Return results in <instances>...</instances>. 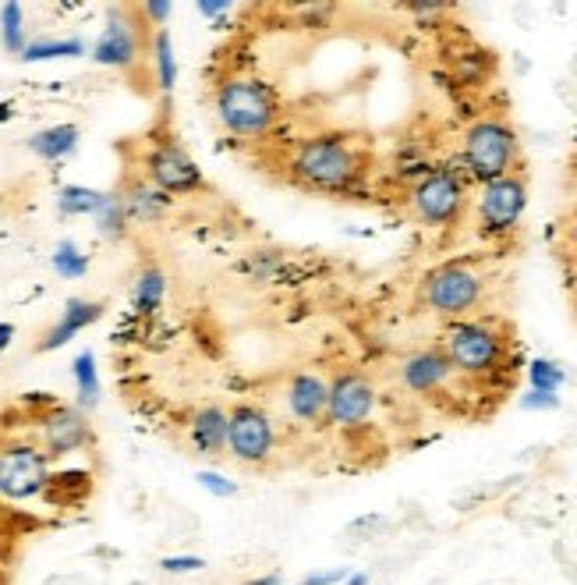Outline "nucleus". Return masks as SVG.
<instances>
[{
    "instance_id": "obj_12",
    "label": "nucleus",
    "mask_w": 577,
    "mask_h": 585,
    "mask_svg": "<svg viewBox=\"0 0 577 585\" xmlns=\"http://www.w3.org/2000/svg\"><path fill=\"white\" fill-rule=\"evenodd\" d=\"M36 444L43 455L54 458H72L78 450L93 447V423L89 415L75 405H54L36 419Z\"/></svg>"
},
{
    "instance_id": "obj_25",
    "label": "nucleus",
    "mask_w": 577,
    "mask_h": 585,
    "mask_svg": "<svg viewBox=\"0 0 577 585\" xmlns=\"http://www.w3.org/2000/svg\"><path fill=\"white\" fill-rule=\"evenodd\" d=\"M0 43H4L8 54L22 57L25 46H29V36H25V8L22 4H4L0 8Z\"/></svg>"
},
{
    "instance_id": "obj_34",
    "label": "nucleus",
    "mask_w": 577,
    "mask_h": 585,
    "mask_svg": "<svg viewBox=\"0 0 577 585\" xmlns=\"http://www.w3.org/2000/svg\"><path fill=\"white\" fill-rule=\"evenodd\" d=\"M333 11L336 8H330V4H309V8H301V19L309 22V29H322V25H330Z\"/></svg>"
},
{
    "instance_id": "obj_38",
    "label": "nucleus",
    "mask_w": 577,
    "mask_h": 585,
    "mask_svg": "<svg viewBox=\"0 0 577 585\" xmlns=\"http://www.w3.org/2000/svg\"><path fill=\"white\" fill-rule=\"evenodd\" d=\"M245 585H284V578L280 575H259V578H252Z\"/></svg>"
},
{
    "instance_id": "obj_16",
    "label": "nucleus",
    "mask_w": 577,
    "mask_h": 585,
    "mask_svg": "<svg viewBox=\"0 0 577 585\" xmlns=\"http://www.w3.org/2000/svg\"><path fill=\"white\" fill-rule=\"evenodd\" d=\"M99 316H104V306L93 302V298H67L61 320L50 327L46 338L40 341V351H61L64 344H72L82 330L93 327Z\"/></svg>"
},
{
    "instance_id": "obj_18",
    "label": "nucleus",
    "mask_w": 577,
    "mask_h": 585,
    "mask_svg": "<svg viewBox=\"0 0 577 585\" xmlns=\"http://www.w3.org/2000/svg\"><path fill=\"white\" fill-rule=\"evenodd\" d=\"M121 195V203H125V213H128V221L131 224H160L167 213H171L174 206V199L160 192L157 185H149L146 178H135L128 181V185L117 192Z\"/></svg>"
},
{
    "instance_id": "obj_14",
    "label": "nucleus",
    "mask_w": 577,
    "mask_h": 585,
    "mask_svg": "<svg viewBox=\"0 0 577 585\" xmlns=\"http://www.w3.org/2000/svg\"><path fill=\"white\" fill-rule=\"evenodd\" d=\"M397 376H400V387L415 397H436L450 391L453 376V365L447 362L444 348H415L407 351V355L397 362Z\"/></svg>"
},
{
    "instance_id": "obj_10",
    "label": "nucleus",
    "mask_w": 577,
    "mask_h": 585,
    "mask_svg": "<svg viewBox=\"0 0 577 585\" xmlns=\"http://www.w3.org/2000/svg\"><path fill=\"white\" fill-rule=\"evenodd\" d=\"M142 178L149 185H157L167 195H195L206 189L202 167L189 157V149L174 139H160L149 146V153L142 160Z\"/></svg>"
},
{
    "instance_id": "obj_1",
    "label": "nucleus",
    "mask_w": 577,
    "mask_h": 585,
    "mask_svg": "<svg viewBox=\"0 0 577 585\" xmlns=\"http://www.w3.org/2000/svg\"><path fill=\"white\" fill-rule=\"evenodd\" d=\"M287 178L319 195H354L368 178V153L351 136L319 131L291 149Z\"/></svg>"
},
{
    "instance_id": "obj_7",
    "label": "nucleus",
    "mask_w": 577,
    "mask_h": 585,
    "mask_svg": "<svg viewBox=\"0 0 577 585\" xmlns=\"http://www.w3.org/2000/svg\"><path fill=\"white\" fill-rule=\"evenodd\" d=\"M524 210H528V185H524L521 174L485 181L474 195V227H479L482 238L503 242L521 227Z\"/></svg>"
},
{
    "instance_id": "obj_2",
    "label": "nucleus",
    "mask_w": 577,
    "mask_h": 585,
    "mask_svg": "<svg viewBox=\"0 0 577 585\" xmlns=\"http://www.w3.org/2000/svg\"><path fill=\"white\" fill-rule=\"evenodd\" d=\"M213 114L227 136L259 142L277 128L284 104L269 82L237 72L220 78V86L213 93Z\"/></svg>"
},
{
    "instance_id": "obj_30",
    "label": "nucleus",
    "mask_w": 577,
    "mask_h": 585,
    "mask_svg": "<svg viewBox=\"0 0 577 585\" xmlns=\"http://www.w3.org/2000/svg\"><path fill=\"white\" fill-rule=\"evenodd\" d=\"M160 572H163V575H195V572H206V557H199V554H171V557H160Z\"/></svg>"
},
{
    "instance_id": "obj_39",
    "label": "nucleus",
    "mask_w": 577,
    "mask_h": 585,
    "mask_svg": "<svg viewBox=\"0 0 577 585\" xmlns=\"http://www.w3.org/2000/svg\"><path fill=\"white\" fill-rule=\"evenodd\" d=\"M574 139H577V131H574Z\"/></svg>"
},
{
    "instance_id": "obj_36",
    "label": "nucleus",
    "mask_w": 577,
    "mask_h": 585,
    "mask_svg": "<svg viewBox=\"0 0 577 585\" xmlns=\"http://www.w3.org/2000/svg\"><path fill=\"white\" fill-rule=\"evenodd\" d=\"M11 341H14V327L11 323H0V355L11 348Z\"/></svg>"
},
{
    "instance_id": "obj_11",
    "label": "nucleus",
    "mask_w": 577,
    "mask_h": 585,
    "mask_svg": "<svg viewBox=\"0 0 577 585\" xmlns=\"http://www.w3.org/2000/svg\"><path fill=\"white\" fill-rule=\"evenodd\" d=\"M380 408V387L359 370H344L330 380L327 423L336 429H362Z\"/></svg>"
},
{
    "instance_id": "obj_35",
    "label": "nucleus",
    "mask_w": 577,
    "mask_h": 585,
    "mask_svg": "<svg viewBox=\"0 0 577 585\" xmlns=\"http://www.w3.org/2000/svg\"><path fill=\"white\" fill-rule=\"evenodd\" d=\"M195 11H199L206 22H220V19H224V14L231 11V0H199Z\"/></svg>"
},
{
    "instance_id": "obj_24",
    "label": "nucleus",
    "mask_w": 577,
    "mask_h": 585,
    "mask_svg": "<svg viewBox=\"0 0 577 585\" xmlns=\"http://www.w3.org/2000/svg\"><path fill=\"white\" fill-rule=\"evenodd\" d=\"M107 192L89 189V185H61L57 189V210L64 216H96L104 206Z\"/></svg>"
},
{
    "instance_id": "obj_8",
    "label": "nucleus",
    "mask_w": 577,
    "mask_h": 585,
    "mask_svg": "<svg viewBox=\"0 0 577 585\" xmlns=\"http://www.w3.org/2000/svg\"><path fill=\"white\" fill-rule=\"evenodd\" d=\"M54 479V461L43 455L36 440H0V497L22 500L43 497Z\"/></svg>"
},
{
    "instance_id": "obj_17",
    "label": "nucleus",
    "mask_w": 577,
    "mask_h": 585,
    "mask_svg": "<svg viewBox=\"0 0 577 585\" xmlns=\"http://www.w3.org/2000/svg\"><path fill=\"white\" fill-rule=\"evenodd\" d=\"M189 440L195 455L202 458H220L227 455V408L220 405H202L189 419Z\"/></svg>"
},
{
    "instance_id": "obj_5",
    "label": "nucleus",
    "mask_w": 577,
    "mask_h": 585,
    "mask_svg": "<svg viewBox=\"0 0 577 585\" xmlns=\"http://www.w3.org/2000/svg\"><path fill=\"white\" fill-rule=\"evenodd\" d=\"M421 306L444 320H468L485 302V277L471 263H439L421 277Z\"/></svg>"
},
{
    "instance_id": "obj_21",
    "label": "nucleus",
    "mask_w": 577,
    "mask_h": 585,
    "mask_svg": "<svg viewBox=\"0 0 577 585\" xmlns=\"http://www.w3.org/2000/svg\"><path fill=\"white\" fill-rule=\"evenodd\" d=\"M167 298V274L160 266H146L131 284V309L139 316H157Z\"/></svg>"
},
{
    "instance_id": "obj_13",
    "label": "nucleus",
    "mask_w": 577,
    "mask_h": 585,
    "mask_svg": "<svg viewBox=\"0 0 577 585\" xmlns=\"http://www.w3.org/2000/svg\"><path fill=\"white\" fill-rule=\"evenodd\" d=\"M89 57H93V64H99V68H117V72H128L139 64L142 32H139V25H135V19L128 11L114 8L107 14V25L96 36V43L89 46Z\"/></svg>"
},
{
    "instance_id": "obj_33",
    "label": "nucleus",
    "mask_w": 577,
    "mask_h": 585,
    "mask_svg": "<svg viewBox=\"0 0 577 585\" xmlns=\"http://www.w3.org/2000/svg\"><path fill=\"white\" fill-rule=\"evenodd\" d=\"M521 408H528V412H553V408H559V394L528 391V394L521 397Z\"/></svg>"
},
{
    "instance_id": "obj_32",
    "label": "nucleus",
    "mask_w": 577,
    "mask_h": 585,
    "mask_svg": "<svg viewBox=\"0 0 577 585\" xmlns=\"http://www.w3.org/2000/svg\"><path fill=\"white\" fill-rule=\"evenodd\" d=\"M142 14L149 19V25H157L163 29L167 22H171V14H174V4L171 0H149V4H142Z\"/></svg>"
},
{
    "instance_id": "obj_15",
    "label": "nucleus",
    "mask_w": 577,
    "mask_h": 585,
    "mask_svg": "<svg viewBox=\"0 0 577 585\" xmlns=\"http://www.w3.org/2000/svg\"><path fill=\"white\" fill-rule=\"evenodd\" d=\"M327 401H330V380L319 373H295L284 387V408L295 423L316 426L327 419Z\"/></svg>"
},
{
    "instance_id": "obj_3",
    "label": "nucleus",
    "mask_w": 577,
    "mask_h": 585,
    "mask_svg": "<svg viewBox=\"0 0 577 585\" xmlns=\"http://www.w3.org/2000/svg\"><path fill=\"white\" fill-rule=\"evenodd\" d=\"M439 348L453 365L457 380L489 383L511 370V341H506L503 327L492 320H479V316L447 323Z\"/></svg>"
},
{
    "instance_id": "obj_29",
    "label": "nucleus",
    "mask_w": 577,
    "mask_h": 585,
    "mask_svg": "<svg viewBox=\"0 0 577 585\" xmlns=\"http://www.w3.org/2000/svg\"><path fill=\"white\" fill-rule=\"evenodd\" d=\"M195 479H199V487L206 490L210 497H216V500H227V497L237 493V482L231 476H224V472H216V468H202Z\"/></svg>"
},
{
    "instance_id": "obj_26",
    "label": "nucleus",
    "mask_w": 577,
    "mask_h": 585,
    "mask_svg": "<svg viewBox=\"0 0 577 585\" xmlns=\"http://www.w3.org/2000/svg\"><path fill=\"white\" fill-rule=\"evenodd\" d=\"M93 221H96V231L104 234L107 242H121L128 234V227H131L128 213H125V203H121V195H117V192H107L104 206H99V213L93 216Z\"/></svg>"
},
{
    "instance_id": "obj_6",
    "label": "nucleus",
    "mask_w": 577,
    "mask_h": 585,
    "mask_svg": "<svg viewBox=\"0 0 577 585\" xmlns=\"http://www.w3.org/2000/svg\"><path fill=\"white\" fill-rule=\"evenodd\" d=\"M407 206L426 227H453L468 210V178L461 167H436L407 189Z\"/></svg>"
},
{
    "instance_id": "obj_22",
    "label": "nucleus",
    "mask_w": 577,
    "mask_h": 585,
    "mask_svg": "<svg viewBox=\"0 0 577 585\" xmlns=\"http://www.w3.org/2000/svg\"><path fill=\"white\" fill-rule=\"evenodd\" d=\"M82 54H89V46L86 40H78V36H43V40H29L25 46V54L19 61L25 64H46V61H67V57H82Z\"/></svg>"
},
{
    "instance_id": "obj_37",
    "label": "nucleus",
    "mask_w": 577,
    "mask_h": 585,
    "mask_svg": "<svg viewBox=\"0 0 577 585\" xmlns=\"http://www.w3.org/2000/svg\"><path fill=\"white\" fill-rule=\"evenodd\" d=\"M344 585H372V575L368 572H351Z\"/></svg>"
},
{
    "instance_id": "obj_9",
    "label": "nucleus",
    "mask_w": 577,
    "mask_h": 585,
    "mask_svg": "<svg viewBox=\"0 0 577 585\" xmlns=\"http://www.w3.org/2000/svg\"><path fill=\"white\" fill-rule=\"evenodd\" d=\"M280 429L259 405H237L227 412V455L242 465H266L274 458Z\"/></svg>"
},
{
    "instance_id": "obj_4",
    "label": "nucleus",
    "mask_w": 577,
    "mask_h": 585,
    "mask_svg": "<svg viewBox=\"0 0 577 585\" xmlns=\"http://www.w3.org/2000/svg\"><path fill=\"white\" fill-rule=\"evenodd\" d=\"M517 163H521L517 131L503 117H479V121L468 125L461 139V160H457L468 181L485 185V181L517 174Z\"/></svg>"
},
{
    "instance_id": "obj_20",
    "label": "nucleus",
    "mask_w": 577,
    "mask_h": 585,
    "mask_svg": "<svg viewBox=\"0 0 577 585\" xmlns=\"http://www.w3.org/2000/svg\"><path fill=\"white\" fill-rule=\"evenodd\" d=\"M78 146V128L75 125H50L40 128L36 136H29V149L46 163H57L64 157H72Z\"/></svg>"
},
{
    "instance_id": "obj_28",
    "label": "nucleus",
    "mask_w": 577,
    "mask_h": 585,
    "mask_svg": "<svg viewBox=\"0 0 577 585\" xmlns=\"http://www.w3.org/2000/svg\"><path fill=\"white\" fill-rule=\"evenodd\" d=\"M567 383V370L553 359H532L528 362V391L542 394H559V387Z\"/></svg>"
},
{
    "instance_id": "obj_31",
    "label": "nucleus",
    "mask_w": 577,
    "mask_h": 585,
    "mask_svg": "<svg viewBox=\"0 0 577 585\" xmlns=\"http://www.w3.org/2000/svg\"><path fill=\"white\" fill-rule=\"evenodd\" d=\"M351 575V567H319V572L304 575L301 585H344Z\"/></svg>"
},
{
    "instance_id": "obj_19",
    "label": "nucleus",
    "mask_w": 577,
    "mask_h": 585,
    "mask_svg": "<svg viewBox=\"0 0 577 585\" xmlns=\"http://www.w3.org/2000/svg\"><path fill=\"white\" fill-rule=\"evenodd\" d=\"M149 57H152V78H157V89L163 96H171L178 86V75H181V64L174 54V40L167 29H157L149 40Z\"/></svg>"
},
{
    "instance_id": "obj_23",
    "label": "nucleus",
    "mask_w": 577,
    "mask_h": 585,
    "mask_svg": "<svg viewBox=\"0 0 577 585\" xmlns=\"http://www.w3.org/2000/svg\"><path fill=\"white\" fill-rule=\"evenodd\" d=\"M72 380H75V408H82V412L96 408L99 405V370H96V355L89 348L75 355Z\"/></svg>"
},
{
    "instance_id": "obj_27",
    "label": "nucleus",
    "mask_w": 577,
    "mask_h": 585,
    "mask_svg": "<svg viewBox=\"0 0 577 585\" xmlns=\"http://www.w3.org/2000/svg\"><path fill=\"white\" fill-rule=\"evenodd\" d=\"M50 266H54V274L64 277V280H82V277L89 274V256L82 253V248L72 238H64L54 248V256H50Z\"/></svg>"
}]
</instances>
